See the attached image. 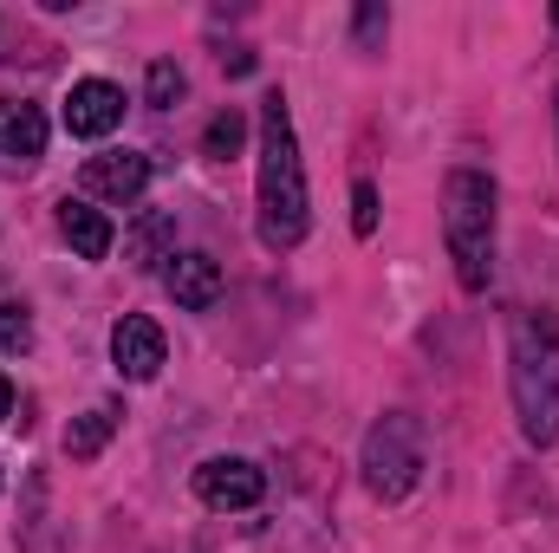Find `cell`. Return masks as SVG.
<instances>
[{
  "mask_svg": "<svg viewBox=\"0 0 559 553\" xmlns=\"http://www.w3.org/2000/svg\"><path fill=\"white\" fill-rule=\"evenodd\" d=\"M254 228L267 255H293L312 228V202H306V163H299V138H293V111L286 98L267 92L261 98V183H254Z\"/></svg>",
  "mask_w": 559,
  "mask_h": 553,
  "instance_id": "1",
  "label": "cell"
},
{
  "mask_svg": "<svg viewBox=\"0 0 559 553\" xmlns=\"http://www.w3.org/2000/svg\"><path fill=\"white\" fill-rule=\"evenodd\" d=\"M508 391L521 436L534 449L559 443V319L554 313H521L514 339H508Z\"/></svg>",
  "mask_w": 559,
  "mask_h": 553,
  "instance_id": "2",
  "label": "cell"
},
{
  "mask_svg": "<svg viewBox=\"0 0 559 553\" xmlns=\"http://www.w3.org/2000/svg\"><path fill=\"white\" fill-rule=\"evenodd\" d=\"M442 242H449V261L462 293H488L495 280V176L462 163L449 169L442 183Z\"/></svg>",
  "mask_w": 559,
  "mask_h": 553,
  "instance_id": "3",
  "label": "cell"
},
{
  "mask_svg": "<svg viewBox=\"0 0 559 553\" xmlns=\"http://www.w3.org/2000/svg\"><path fill=\"white\" fill-rule=\"evenodd\" d=\"M358 469H365V489H371L378 502H404V495L417 489V475H423V430H417V416H404V411L378 416V423L365 430Z\"/></svg>",
  "mask_w": 559,
  "mask_h": 553,
  "instance_id": "4",
  "label": "cell"
},
{
  "mask_svg": "<svg viewBox=\"0 0 559 553\" xmlns=\"http://www.w3.org/2000/svg\"><path fill=\"white\" fill-rule=\"evenodd\" d=\"M195 495H202V508L235 515V508H254V502L267 495V475H261V462H248V456H209V462L195 469Z\"/></svg>",
  "mask_w": 559,
  "mask_h": 553,
  "instance_id": "5",
  "label": "cell"
},
{
  "mask_svg": "<svg viewBox=\"0 0 559 553\" xmlns=\"http://www.w3.org/2000/svg\"><path fill=\"white\" fill-rule=\"evenodd\" d=\"M79 183H85L92 202H138L150 189V156L143 150H105L79 169Z\"/></svg>",
  "mask_w": 559,
  "mask_h": 553,
  "instance_id": "6",
  "label": "cell"
},
{
  "mask_svg": "<svg viewBox=\"0 0 559 553\" xmlns=\"http://www.w3.org/2000/svg\"><path fill=\"white\" fill-rule=\"evenodd\" d=\"M111 365H118V378L150 385V378L163 372V326L143 319V313H124V319L111 326Z\"/></svg>",
  "mask_w": 559,
  "mask_h": 553,
  "instance_id": "7",
  "label": "cell"
},
{
  "mask_svg": "<svg viewBox=\"0 0 559 553\" xmlns=\"http://www.w3.org/2000/svg\"><path fill=\"white\" fill-rule=\"evenodd\" d=\"M124 125V92L111 79H79L66 98V131L72 138H111Z\"/></svg>",
  "mask_w": 559,
  "mask_h": 553,
  "instance_id": "8",
  "label": "cell"
},
{
  "mask_svg": "<svg viewBox=\"0 0 559 553\" xmlns=\"http://www.w3.org/2000/svg\"><path fill=\"white\" fill-rule=\"evenodd\" d=\"M163 286H169V299H176L182 313H209V306L222 299V268H215L209 255H176V261L163 268Z\"/></svg>",
  "mask_w": 559,
  "mask_h": 553,
  "instance_id": "9",
  "label": "cell"
},
{
  "mask_svg": "<svg viewBox=\"0 0 559 553\" xmlns=\"http://www.w3.org/2000/svg\"><path fill=\"white\" fill-rule=\"evenodd\" d=\"M124 261L131 268H156V261H176V215L169 209H143L138 222H131V235H124Z\"/></svg>",
  "mask_w": 559,
  "mask_h": 553,
  "instance_id": "10",
  "label": "cell"
},
{
  "mask_svg": "<svg viewBox=\"0 0 559 553\" xmlns=\"http://www.w3.org/2000/svg\"><path fill=\"white\" fill-rule=\"evenodd\" d=\"M59 228H66V242H72L85 261H105V255L118 248L111 215H105V209H92V202H59Z\"/></svg>",
  "mask_w": 559,
  "mask_h": 553,
  "instance_id": "11",
  "label": "cell"
},
{
  "mask_svg": "<svg viewBox=\"0 0 559 553\" xmlns=\"http://www.w3.org/2000/svg\"><path fill=\"white\" fill-rule=\"evenodd\" d=\"M39 150H46V111H39V105H13V98H0V156L33 163Z\"/></svg>",
  "mask_w": 559,
  "mask_h": 553,
  "instance_id": "12",
  "label": "cell"
},
{
  "mask_svg": "<svg viewBox=\"0 0 559 553\" xmlns=\"http://www.w3.org/2000/svg\"><path fill=\"white\" fill-rule=\"evenodd\" d=\"M111 430H118V411H111V404H92V411L66 430V456H72V462H92V456L111 443Z\"/></svg>",
  "mask_w": 559,
  "mask_h": 553,
  "instance_id": "13",
  "label": "cell"
},
{
  "mask_svg": "<svg viewBox=\"0 0 559 553\" xmlns=\"http://www.w3.org/2000/svg\"><path fill=\"white\" fill-rule=\"evenodd\" d=\"M241 143H248V118L228 105V111H215V118H209V131H202V156L228 163V156H241Z\"/></svg>",
  "mask_w": 559,
  "mask_h": 553,
  "instance_id": "14",
  "label": "cell"
},
{
  "mask_svg": "<svg viewBox=\"0 0 559 553\" xmlns=\"http://www.w3.org/2000/svg\"><path fill=\"white\" fill-rule=\"evenodd\" d=\"M143 98H150L156 111H169V105L182 98V72H176L169 59H156V66H150V79H143Z\"/></svg>",
  "mask_w": 559,
  "mask_h": 553,
  "instance_id": "15",
  "label": "cell"
},
{
  "mask_svg": "<svg viewBox=\"0 0 559 553\" xmlns=\"http://www.w3.org/2000/svg\"><path fill=\"white\" fill-rule=\"evenodd\" d=\"M26 345H33V319H26V306L0 299V352H26Z\"/></svg>",
  "mask_w": 559,
  "mask_h": 553,
  "instance_id": "16",
  "label": "cell"
},
{
  "mask_svg": "<svg viewBox=\"0 0 559 553\" xmlns=\"http://www.w3.org/2000/svg\"><path fill=\"white\" fill-rule=\"evenodd\" d=\"M352 228H358L365 242L378 235V189H371V183H358V189H352Z\"/></svg>",
  "mask_w": 559,
  "mask_h": 553,
  "instance_id": "17",
  "label": "cell"
},
{
  "mask_svg": "<svg viewBox=\"0 0 559 553\" xmlns=\"http://www.w3.org/2000/svg\"><path fill=\"white\" fill-rule=\"evenodd\" d=\"M391 33V13L384 7H358V46H378Z\"/></svg>",
  "mask_w": 559,
  "mask_h": 553,
  "instance_id": "18",
  "label": "cell"
},
{
  "mask_svg": "<svg viewBox=\"0 0 559 553\" xmlns=\"http://www.w3.org/2000/svg\"><path fill=\"white\" fill-rule=\"evenodd\" d=\"M13 416V385H7V372H0V423Z\"/></svg>",
  "mask_w": 559,
  "mask_h": 553,
  "instance_id": "19",
  "label": "cell"
},
{
  "mask_svg": "<svg viewBox=\"0 0 559 553\" xmlns=\"http://www.w3.org/2000/svg\"><path fill=\"white\" fill-rule=\"evenodd\" d=\"M554 26H559V7H554Z\"/></svg>",
  "mask_w": 559,
  "mask_h": 553,
  "instance_id": "20",
  "label": "cell"
}]
</instances>
